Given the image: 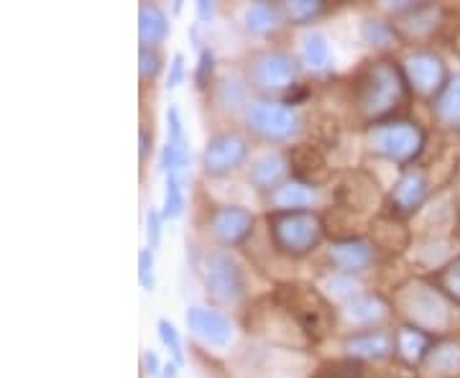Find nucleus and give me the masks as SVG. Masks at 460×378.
Returning a JSON list of instances; mask_svg holds the SVG:
<instances>
[{
  "mask_svg": "<svg viewBox=\"0 0 460 378\" xmlns=\"http://www.w3.org/2000/svg\"><path fill=\"white\" fill-rule=\"evenodd\" d=\"M425 371L435 378H453L460 374V343H435L425 358Z\"/></svg>",
  "mask_w": 460,
  "mask_h": 378,
  "instance_id": "obj_23",
  "label": "nucleus"
},
{
  "mask_svg": "<svg viewBox=\"0 0 460 378\" xmlns=\"http://www.w3.org/2000/svg\"><path fill=\"white\" fill-rule=\"evenodd\" d=\"M371 238L386 251H399L410 243V233L402 223H394L392 217H378L376 223H371Z\"/></svg>",
  "mask_w": 460,
  "mask_h": 378,
  "instance_id": "obj_27",
  "label": "nucleus"
},
{
  "mask_svg": "<svg viewBox=\"0 0 460 378\" xmlns=\"http://www.w3.org/2000/svg\"><path fill=\"white\" fill-rule=\"evenodd\" d=\"M313 378H363V365L356 358L328 361L314 371Z\"/></svg>",
  "mask_w": 460,
  "mask_h": 378,
  "instance_id": "obj_32",
  "label": "nucleus"
},
{
  "mask_svg": "<svg viewBox=\"0 0 460 378\" xmlns=\"http://www.w3.org/2000/svg\"><path fill=\"white\" fill-rule=\"evenodd\" d=\"M184 57L181 54H174L172 65H169V77H166V90H177L181 83H184Z\"/></svg>",
  "mask_w": 460,
  "mask_h": 378,
  "instance_id": "obj_42",
  "label": "nucleus"
},
{
  "mask_svg": "<svg viewBox=\"0 0 460 378\" xmlns=\"http://www.w3.org/2000/svg\"><path fill=\"white\" fill-rule=\"evenodd\" d=\"M396 338V356L410 365H417V363H425V358L429 356V350L435 347L432 343V335L422 332V330L411 328V325H404L394 332Z\"/></svg>",
  "mask_w": 460,
  "mask_h": 378,
  "instance_id": "obj_21",
  "label": "nucleus"
},
{
  "mask_svg": "<svg viewBox=\"0 0 460 378\" xmlns=\"http://www.w3.org/2000/svg\"><path fill=\"white\" fill-rule=\"evenodd\" d=\"M429 195V181L422 171L417 169H407L399 174V180L394 181L392 189V202H394L396 213L411 215L417 210H422V205L428 202Z\"/></svg>",
  "mask_w": 460,
  "mask_h": 378,
  "instance_id": "obj_18",
  "label": "nucleus"
},
{
  "mask_svg": "<svg viewBox=\"0 0 460 378\" xmlns=\"http://www.w3.org/2000/svg\"><path fill=\"white\" fill-rule=\"evenodd\" d=\"M233 365L241 378H302L307 371V361L299 350L271 343H251L238 350Z\"/></svg>",
  "mask_w": 460,
  "mask_h": 378,
  "instance_id": "obj_4",
  "label": "nucleus"
},
{
  "mask_svg": "<svg viewBox=\"0 0 460 378\" xmlns=\"http://www.w3.org/2000/svg\"><path fill=\"white\" fill-rule=\"evenodd\" d=\"M325 233L323 220L310 210H274L269 215V235L284 256H307Z\"/></svg>",
  "mask_w": 460,
  "mask_h": 378,
  "instance_id": "obj_5",
  "label": "nucleus"
},
{
  "mask_svg": "<svg viewBox=\"0 0 460 378\" xmlns=\"http://www.w3.org/2000/svg\"><path fill=\"white\" fill-rule=\"evenodd\" d=\"M246 120L248 128L263 141H287L299 131V116L289 102H253Z\"/></svg>",
  "mask_w": 460,
  "mask_h": 378,
  "instance_id": "obj_9",
  "label": "nucleus"
},
{
  "mask_svg": "<svg viewBox=\"0 0 460 378\" xmlns=\"http://www.w3.org/2000/svg\"><path fill=\"white\" fill-rule=\"evenodd\" d=\"M302 59L314 72H323L330 65V44L325 33L307 31L302 36Z\"/></svg>",
  "mask_w": 460,
  "mask_h": 378,
  "instance_id": "obj_28",
  "label": "nucleus"
},
{
  "mask_svg": "<svg viewBox=\"0 0 460 378\" xmlns=\"http://www.w3.org/2000/svg\"><path fill=\"white\" fill-rule=\"evenodd\" d=\"M166 141L174 146L177 156H180V171L184 166L190 164V138H187V131H184V123H181L180 110L172 105L166 110Z\"/></svg>",
  "mask_w": 460,
  "mask_h": 378,
  "instance_id": "obj_29",
  "label": "nucleus"
},
{
  "mask_svg": "<svg viewBox=\"0 0 460 378\" xmlns=\"http://www.w3.org/2000/svg\"><path fill=\"white\" fill-rule=\"evenodd\" d=\"M458 177H460V162H458Z\"/></svg>",
  "mask_w": 460,
  "mask_h": 378,
  "instance_id": "obj_47",
  "label": "nucleus"
},
{
  "mask_svg": "<svg viewBox=\"0 0 460 378\" xmlns=\"http://www.w3.org/2000/svg\"><path fill=\"white\" fill-rule=\"evenodd\" d=\"M213 72H215V54L213 49H202L198 59V72H195V87L198 90H205L208 84L213 83Z\"/></svg>",
  "mask_w": 460,
  "mask_h": 378,
  "instance_id": "obj_39",
  "label": "nucleus"
},
{
  "mask_svg": "<svg viewBox=\"0 0 460 378\" xmlns=\"http://www.w3.org/2000/svg\"><path fill=\"white\" fill-rule=\"evenodd\" d=\"M248 332H259L266 340L277 343L281 347H305L310 343L307 332L296 325L295 320L289 314L281 310L279 304L274 299H266V302H259L251 312H248Z\"/></svg>",
  "mask_w": 460,
  "mask_h": 378,
  "instance_id": "obj_8",
  "label": "nucleus"
},
{
  "mask_svg": "<svg viewBox=\"0 0 460 378\" xmlns=\"http://www.w3.org/2000/svg\"><path fill=\"white\" fill-rule=\"evenodd\" d=\"M138 33H141V44L144 49H151V47H159L169 33V23H166L164 11L154 3H146L141 5L138 11Z\"/></svg>",
  "mask_w": 460,
  "mask_h": 378,
  "instance_id": "obj_25",
  "label": "nucleus"
},
{
  "mask_svg": "<svg viewBox=\"0 0 460 378\" xmlns=\"http://www.w3.org/2000/svg\"><path fill=\"white\" fill-rule=\"evenodd\" d=\"M432 284H435V286H438V289H440V292H443V294L460 310V256L445 261L443 266L435 271Z\"/></svg>",
  "mask_w": 460,
  "mask_h": 378,
  "instance_id": "obj_30",
  "label": "nucleus"
},
{
  "mask_svg": "<svg viewBox=\"0 0 460 378\" xmlns=\"http://www.w3.org/2000/svg\"><path fill=\"white\" fill-rule=\"evenodd\" d=\"M425 146H428V136L417 123L410 120H386V123H374L371 128V148L384 162H392L396 166L414 164L422 156Z\"/></svg>",
  "mask_w": 460,
  "mask_h": 378,
  "instance_id": "obj_6",
  "label": "nucleus"
},
{
  "mask_svg": "<svg viewBox=\"0 0 460 378\" xmlns=\"http://www.w3.org/2000/svg\"><path fill=\"white\" fill-rule=\"evenodd\" d=\"M410 83L402 66L396 62H376L366 69L358 83V108L366 116L384 118L407 100Z\"/></svg>",
  "mask_w": 460,
  "mask_h": 378,
  "instance_id": "obj_2",
  "label": "nucleus"
},
{
  "mask_svg": "<svg viewBox=\"0 0 460 378\" xmlns=\"http://www.w3.org/2000/svg\"><path fill=\"white\" fill-rule=\"evenodd\" d=\"M156 328H159V338H162V343H164V347L172 353V358H174V363L177 365H184V350H181V338L180 332H177V328L169 322V320H159L156 322Z\"/></svg>",
  "mask_w": 460,
  "mask_h": 378,
  "instance_id": "obj_36",
  "label": "nucleus"
},
{
  "mask_svg": "<svg viewBox=\"0 0 460 378\" xmlns=\"http://www.w3.org/2000/svg\"><path fill=\"white\" fill-rule=\"evenodd\" d=\"M404 75H407L410 90L432 100L443 92V87L450 80V69L445 65V59L432 49L411 51L404 65Z\"/></svg>",
  "mask_w": 460,
  "mask_h": 378,
  "instance_id": "obj_10",
  "label": "nucleus"
},
{
  "mask_svg": "<svg viewBox=\"0 0 460 378\" xmlns=\"http://www.w3.org/2000/svg\"><path fill=\"white\" fill-rule=\"evenodd\" d=\"M144 368H146L148 376H159V371H164L154 350H146V353H144Z\"/></svg>",
  "mask_w": 460,
  "mask_h": 378,
  "instance_id": "obj_43",
  "label": "nucleus"
},
{
  "mask_svg": "<svg viewBox=\"0 0 460 378\" xmlns=\"http://www.w3.org/2000/svg\"><path fill=\"white\" fill-rule=\"evenodd\" d=\"M141 162H146V156L151 154V133H146L144 128H141Z\"/></svg>",
  "mask_w": 460,
  "mask_h": 378,
  "instance_id": "obj_45",
  "label": "nucleus"
},
{
  "mask_svg": "<svg viewBox=\"0 0 460 378\" xmlns=\"http://www.w3.org/2000/svg\"><path fill=\"white\" fill-rule=\"evenodd\" d=\"M138 62H141V77L144 80H154L159 72H162V59H159V54L154 49H141L138 54Z\"/></svg>",
  "mask_w": 460,
  "mask_h": 378,
  "instance_id": "obj_40",
  "label": "nucleus"
},
{
  "mask_svg": "<svg viewBox=\"0 0 460 378\" xmlns=\"http://www.w3.org/2000/svg\"><path fill=\"white\" fill-rule=\"evenodd\" d=\"M314 198H317L314 187L296 180L284 181L281 187H277V189L271 192L274 210H307L314 202Z\"/></svg>",
  "mask_w": 460,
  "mask_h": 378,
  "instance_id": "obj_24",
  "label": "nucleus"
},
{
  "mask_svg": "<svg viewBox=\"0 0 460 378\" xmlns=\"http://www.w3.org/2000/svg\"><path fill=\"white\" fill-rule=\"evenodd\" d=\"M332 198H335V207H343L348 213L363 215L374 210L378 205V181L374 174L368 171H345L332 187Z\"/></svg>",
  "mask_w": 460,
  "mask_h": 378,
  "instance_id": "obj_11",
  "label": "nucleus"
},
{
  "mask_svg": "<svg viewBox=\"0 0 460 378\" xmlns=\"http://www.w3.org/2000/svg\"><path fill=\"white\" fill-rule=\"evenodd\" d=\"M162 220L164 215L159 210H148L146 215V235H148V248H156L162 243Z\"/></svg>",
  "mask_w": 460,
  "mask_h": 378,
  "instance_id": "obj_41",
  "label": "nucleus"
},
{
  "mask_svg": "<svg viewBox=\"0 0 460 378\" xmlns=\"http://www.w3.org/2000/svg\"><path fill=\"white\" fill-rule=\"evenodd\" d=\"M215 18V5L208 0H199L198 3V21L199 23H210Z\"/></svg>",
  "mask_w": 460,
  "mask_h": 378,
  "instance_id": "obj_44",
  "label": "nucleus"
},
{
  "mask_svg": "<svg viewBox=\"0 0 460 378\" xmlns=\"http://www.w3.org/2000/svg\"><path fill=\"white\" fill-rule=\"evenodd\" d=\"M399 307L411 328L428 335H445L458 325V307L435 284H411L399 294Z\"/></svg>",
  "mask_w": 460,
  "mask_h": 378,
  "instance_id": "obj_1",
  "label": "nucleus"
},
{
  "mask_svg": "<svg viewBox=\"0 0 460 378\" xmlns=\"http://www.w3.org/2000/svg\"><path fill=\"white\" fill-rule=\"evenodd\" d=\"M287 159H289V169L295 174L296 181H305L310 187H317L330 177V164L328 159L323 156L320 148L310 146V144H299L287 151Z\"/></svg>",
  "mask_w": 460,
  "mask_h": 378,
  "instance_id": "obj_16",
  "label": "nucleus"
},
{
  "mask_svg": "<svg viewBox=\"0 0 460 378\" xmlns=\"http://www.w3.org/2000/svg\"><path fill=\"white\" fill-rule=\"evenodd\" d=\"M386 302L381 296H356L345 304V317L356 325H374L386 317Z\"/></svg>",
  "mask_w": 460,
  "mask_h": 378,
  "instance_id": "obj_26",
  "label": "nucleus"
},
{
  "mask_svg": "<svg viewBox=\"0 0 460 378\" xmlns=\"http://www.w3.org/2000/svg\"><path fill=\"white\" fill-rule=\"evenodd\" d=\"M187 328L192 330V335L202 340L208 347L215 350H228L233 343V325L223 312L208 310V307H190L187 314Z\"/></svg>",
  "mask_w": 460,
  "mask_h": 378,
  "instance_id": "obj_14",
  "label": "nucleus"
},
{
  "mask_svg": "<svg viewBox=\"0 0 460 378\" xmlns=\"http://www.w3.org/2000/svg\"><path fill=\"white\" fill-rule=\"evenodd\" d=\"M343 347L356 361H361V358L381 361V358L396 353V338L389 330H361V332H353L350 338H345Z\"/></svg>",
  "mask_w": 460,
  "mask_h": 378,
  "instance_id": "obj_17",
  "label": "nucleus"
},
{
  "mask_svg": "<svg viewBox=\"0 0 460 378\" xmlns=\"http://www.w3.org/2000/svg\"><path fill=\"white\" fill-rule=\"evenodd\" d=\"M432 118L443 131L460 133V72L450 75L443 92L432 100Z\"/></svg>",
  "mask_w": 460,
  "mask_h": 378,
  "instance_id": "obj_20",
  "label": "nucleus"
},
{
  "mask_svg": "<svg viewBox=\"0 0 460 378\" xmlns=\"http://www.w3.org/2000/svg\"><path fill=\"white\" fill-rule=\"evenodd\" d=\"M274 302L295 320L307 338H325L335 325V310L325 296L307 284H281L274 292Z\"/></svg>",
  "mask_w": 460,
  "mask_h": 378,
  "instance_id": "obj_3",
  "label": "nucleus"
},
{
  "mask_svg": "<svg viewBox=\"0 0 460 378\" xmlns=\"http://www.w3.org/2000/svg\"><path fill=\"white\" fill-rule=\"evenodd\" d=\"M208 225L220 243L238 246V243H246L253 233V215L241 205H223V207L210 213Z\"/></svg>",
  "mask_w": 460,
  "mask_h": 378,
  "instance_id": "obj_15",
  "label": "nucleus"
},
{
  "mask_svg": "<svg viewBox=\"0 0 460 378\" xmlns=\"http://www.w3.org/2000/svg\"><path fill=\"white\" fill-rule=\"evenodd\" d=\"M296 62L284 51H261L248 62V80L259 90H284L296 80ZM295 87V84H292Z\"/></svg>",
  "mask_w": 460,
  "mask_h": 378,
  "instance_id": "obj_12",
  "label": "nucleus"
},
{
  "mask_svg": "<svg viewBox=\"0 0 460 378\" xmlns=\"http://www.w3.org/2000/svg\"><path fill=\"white\" fill-rule=\"evenodd\" d=\"M138 281H141L144 292H154L156 289V271H154V253H151V248H141L138 251Z\"/></svg>",
  "mask_w": 460,
  "mask_h": 378,
  "instance_id": "obj_38",
  "label": "nucleus"
},
{
  "mask_svg": "<svg viewBox=\"0 0 460 378\" xmlns=\"http://www.w3.org/2000/svg\"><path fill=\"white\" fill-rule=\"evenodd\" d=\"M279 18L281 11L271 3H253L246 11V29L251 33H269L277 29Z\"/></svg>",
  "mask_w": 460,
  "mask_h": 378,
  "instance_id": "obj_31",
  "label": "nucleus"
},
{
  "mask_svg": "<svg viewBox=\"0 0 460 378\" xmlns=\"http://www.w3.org/2000/svg\"><path fill=\"white\" fill-rule=\"evenodd\" d=\"M184 213V192H181V181L177 174H166V189H164V215L166 220H174Z\"/></svg>",
  "mask_w": 460,
  "mask_h": 378,
  "instance_id": "obj_34",
  "label": "nucleus"
},
{
  "mask_svg": "<svg viewBox=\"0 0 460 378\" xmlns=\"http://www.w3.org/2000/svg\"><path fill=\"white\" fill-rule=\"evenodd\" d=\"M177 368H180L177 363H166V365H164V378H177V374H180Z\"/></svg>",
  "mask_w": 460,
  "mask_h": 378,
  "instance_id": "obj_46",
  "label": "nucleus"
},
{
  "mask_svg": "<svg viewBox=\"0 0 460 378\" xmlns=\"http://www.w3.org/2000/svg\"><path fill=\"white\" fill-rule=\"evenodd\" d=\"M292 169H289V159L284 156V154H263L259 156L251 169H248V180L251 184L256 187V189H269V192H274L277 187L284 184L287 180V174H289Z\"/></svg>",
  "mask_w": 460,
  "mask_h": 378,
  "instance_id": "obj_19",
  "label": "nucleus"
},
{
  "mask_svg": "<svg viewBox=\"0 0 460 378\" xmlns=\"http://www.w3.org/2000/svg\"><path fill=\"white\" fill-rule=\"evenodd\" d=\"M248 159L246 138L235 136V133H217L208 141L205 154H202V164L210 177H226L228 171L238 169Z\"/></svg>",
  "mask_w": 460,
  "mask_h": 378,
  "instance_id": "obj_13",
  "label": "nucleus"
},
{
  "mask_svg": "<svg viewBox=\"0 0 460 378\" xmlns=\"http://www.w3.org/2000/svg\"><path fill=\"white\" fill-rule=\"evenodd\" d=\"M243 98H246V87L238 80H223L220 87H217V102L223 108H233L235 110V108L243 105Z\"/></svg>",
  "mask_w": 460,
  "mask_h": 378,
  "instance_id": "obj_37",
  "label": "nucleus"
},
{
  "mask_svg": "<svg viewBox=\"0 0 460 378\" xmlns=\"http://www.w3.org/2000/svg\"><path fill=\"white\" fill-rule=\"evenodd\" d=\"M281 11L289 21L302 23V21H313L314 16H320L325 11V5L320 0H296V3H287Z\"/></svg>",
  "mask_w": 460,
  "mask_h": 378,
  "instance_id": "obj_35",
  "label": "nucleus"
},
{
  "mask_svg": "<svg viewBox=\"0 0 460 378\" xmlns=\"http://www.w3.org/2000/svg\"><path fill=\"white\" fill-rule=\"evenodd\" d=\"M205 289L220 304H241L248 294L243 263L223 248L210 251L205 256Z\"/></svg>",
  "mask_w": 460,
  "mask_h": 378,
  "instance_id": "obj_7",
  "label": "nucleus"
},
{
  "mask_svg": "<svg viewBox=\"0 0 460 378\" xmlns=\"http://www.w3.org/2000/svg\"><path fill=\"white\" fill-rule=\"evenodd\" d=\"M330 261L335 263L343 274H353V271H361L371 263V248L358 238L335 241L332 248H330Z\"/></svg>",
  "mask_w": 460,
  "mask_h": 378,
  "instance_id": "obj_22",
  "label": "nucleus"
},
{
  "mask_svg": "<svg viewBox=\"0 0 460 378\" xmlns=\"http://www.w3.org/2000/svg\"><path fill=\"white\" fill-rule=\"evenodd\" d=\"M361 36L371 47H389L392 39H396V29L394 23H386V21H363Z\"/></svg>",
  "mask_w": 460,
  "mask_h": 378,
  "instance_id": "obj_33",
  "label": "nucleus"
}]
</instances>
